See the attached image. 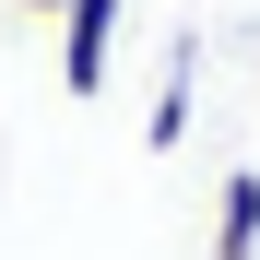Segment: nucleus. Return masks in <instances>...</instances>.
Returning <instances> with one entry per match:
<instances>
[{"label":"nucleus","instance_id":"nucleus-1","mask_svg":"<svg viewBox=\"0 0 260 260\" xmlns=\"http://www.w3.org/2000/svg\"><path fill=\"white\" fill-rule=\"evenodd\" d=\"M107 59H118V0H71L59 12V95H107Z\"/></svg>","mask_w":260,"mask_h":260},{"label":"nucleus","instance_id":"nucleus-2","mask_svg":"<svg viewBox=\"0 0 260 260\" xmlns=\"http://www.w3.org/2000/svg\"><path fill=\"white\" fill-rule=\"evenodd\" d=\"M213 260H260V178L237 166L225 201H213Z\"/></svg>","mask_w":260,"mask_h":260},{"label":"nucleus","instance_id":"nucleus-3","mask_svg":"<svg viewBox=\"0 0 260 260\" xmlns=\"http://www.w3.org/2000/svg\"><path fill=\"white\" fill-rule=\"evenodd\" d=\"M142 142H154V154H178V142H189V48H178V71H166V95H154V118H142Z\"/></svg>","mask_w":260,"mask_h":260},{"label":"nucleus","instance_id":"nucleus-4","mask_svg":"<svg viewBox=\"0 0 260 260\" xmlns=\"http://www.w3.org/2000/svg\"><path fill=\"white\" fill-rule=\"evenodd\" d=\"M12 12H36V24H59V12H71V0H12Z\"/></svg>","mask_w":260,"mask_h":260}]
</instances>
